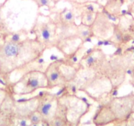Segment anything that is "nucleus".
<instances>
[{
    "label": "nucleus",
    "instance_id": "nucleus-6",
    "mask_svg": "<svg viewBox=\"0 0 134 126\" xmlns=\"http://www.w3.org/2000/svg\"><path fill=\"white\" fill-rule=\"evenodd\" d=\"M51 16L56 26V44L55 48L64 56L77 47H73L78 40V24L76 22H64L56 17Z\"/></svg>",
    "mask_w": 134,
    "mask_h": 126
},
{
    "label": "nucleus",
    "instance_id": "nucleus-8",
    "mask_svg": "<svg viewBox=\"0 0 134 126\" xmlns=\"http://www.w3.org/2000/svg\"><path fill=\"white\" fill-rule=\"evenodd\" d=\"M14 87L21 86L20 90L15 91V95L19 96L30 95L40 89L48 90L47 80L44 71L39 69L27 71L16 82H13Z\"/></svg>",
    "mask_w": 134,
    "mask_h": 126
},
{
    "label": "nucleus",
    "instance_id": "nucleus-4",
    "mask_svg": "<svg viewBox=\"0 0 134 126\" xmlns=\"http://www.w3.org/2000/svg\"><path fill=\"white\" fill-rule=\"evenodd\" d=\"M58 95V116L65 118L71 126H80L82 119L91 110L92 105L83 97L71 94L62 88Z\"/></svg>",
    "mask_w": 134,
    "mask_h": 126
},
{
    "label": "nucleus",
    "instance_id": "nucleus-21",
    "mask_svg": "<svg viewBox=\"0 0 134 126\" xmlns=\"http://www.w3.org/2000/svg\"><path fill=\"white\" fill-rule=\"evenodd\" d=\"M43 126H69V124L65 118L57 115Z\"/></svg>",
    "mask_w": 134,
    "mask_h": 126
},
{
    "label": "nucleus",
    "instance_id": "nucleus-26",
    "mask_svg": "<svg viewBox=\"0 0 134 126\" xmlns=\"http://www.w3.org/2000/svg\"><path fill=\"white\" fill-rule=\"evenodd\" d=\"M113 126H128V121L122 122L113 124Z\"/></svg>",
    "mask_w": 134,
    "mask_h": 126
},
{
    "label": "nucleus",
    "instance_id": "nucleus-7",
    "mask_svg": "<svg viewBox=\"0 0 134 126\" xmlns=\"http://www.w3.org/2000/svg\"><path fill=\"white\" fill-rule=\"evenodd\" d=\"M44 20H41L37 17L30 33L34 35V38L43 44L47 50L56 48V26L51 15H44Z\"/></svg>",
    "mask_w": 134,
    "mask_h": 126
},
{
    "label": "nucleus",
    "instance_id": "nucleus-17",
    "mask_svg": "<svg viewBox=\"0 0 134 126\" xmlns=\"http://www.w3.org/2000/svg\"><path fill=\"white\" fill-rule=\"evenodd\" d=\"M77 38L80 40V43L85 44L87 42H91L94 38L92 31L90 26L79 24L77 26Z\"/></svg>",
    "mask_w": 134,
    "mask_h": 126
},
{
    "label": "nucleus",
    "instance_id": "nucleus-5",
    "mask_svg": "<svg viewBox=\"0 0 134 126\" xmlns=\"http://www.w3.org/2000/svg\"><path fill=\"white\" fill-rule=\"evenodd\" d=\"M132 61L130 54L120 52L107 55V60L99 71V73L109 80L114 91H117L125 81L127 72L132 65Z\"/></svg>",
    "mask_w": 134,
    "mask_h": 126
},
{
    "label": "nucleus",
    "instance_id": "nucleus-14",
    "mask_svg": "<svg viewBox=\"0 0 134 126\" xmlns=\"http://www.w3.org/2000/svg\"><path fill=\"white\" fill-rule=\"evenodd\" d=\"M125 0H108L103 5L102 10L108 15L114 23H117L122 14L121 7Z\"/></svg>",
    "mask_w": 134,
    "mask_h": 126
},
{
    "label": "nucleus",
    "instance_id": "nucleus-22",
    "mask_svg": "<svg viewBox=\"0 0 134 126\" xmlns=\"http://www.w3.org/2000/svg\"><path fill=\"white\" fill-rule=\"evenodd\" d=\"M28 119L29 120H30V124H31L32 126H43V118H42L40 114H39L37 111H35V112H34V113L31 114L29 116Z\"/></svg>",
    "mask_w": 134,
    "mask_h": 126
},
{
    "label": "nucleus",
    "instance_id": "nucleus-20",
    "mask_svg": "<svg viewBox=\"0 0 134 126\" xmlns=\"http://www.w3.org/2000/svg\"><path fill=\"white\" fill-rule=\"evenodd\" d=\"M37 6L38 9H40L41 8L43 7H46L48 8V10H52L56 8V5L60 2L61 0H31Z\"/></svg>",
    "mask_w": 134,
    "mask_h": 126
},
{
    "label": "nucleus",
    "instance_id": "nucleus-18",
    "mask_svg": "<svg viewBox=\"0 0 134 126\" xmlns=\"http://www.w3.org/2000/svg\"><path fill=\"white\" fill-rule=\"evenodd\" d=\"M29 32L25 29H21L16 32L9 33L6 39L13 43H18L26 38L29 37Z\"/></svg>",
    "mask_w": 134,
    "mask_h": 126
},
{
    "label": "nucleus",
    "instance_id": "nucleus-11",
    "mask_svg": "<svg viewBox=\"0 0 134 126\" xmlns=\"http://www.w3.org/2000/svg\"><path fill=\"white\" fill-rule=\"evenodd\" d=\"M115 23L103 10L98 12L95 19L90 26L94 38L99 40H106L111 36Z\"/></svg>",
    "mask_w": 134,
    "mask_h": 126
},
{
    "label": "nucleus",
    "instance_id": "nucleus-27",
    "mask_svg": "<svg viewBox=\"0 0 134 126\" xmlns=\"http://www.w3.org/2000/svg\"><path fill=\"white\" fill-rule=\"evenodd\" d=\"M108 1V0H96V2L100 4V5H103L106 3V1Z\"/></svg>",
    "mask_w": 134,
    "mask_h": 126
},
{
    "label": "nucleus",
    "instance_id": "nucleus-16",
    "mask_svg": "<svg viewBox=\"0 0 134 126\" xmlns=\"http://www.w3.org/2000/svg\"><path fill=\"white\" fill-rule=\"evenodd\" d=\"M107 40L109 45L114 46L116 48H120L121 46L124 44V35L117 24L115 23L112 35Z\"/></svg>",
    "mask_w": 134,
    "mask_h": 126
},
{
    "label": "nucleus",
    "instance_id": "nucleus-28",
    "mask_svg": "<svg viewBox=\"0 0 134 126\" xmlns=\"http://www.w3.org/2000/svg\"><path fill=\"white\" fill-rule=\"evenodd\" d=\"M64 1H66V2H68V1H69V0H64Z\"/></svg>",
    "mask_w": 134,
    "mask_h": 126
},
{
    "label": "nucleus",
    "instance_id": "nucleus-12",
    "mask_svg": "<svg viewBox=\"0 0 134 126\" xmlns=\"http://www.w3.org/2000/svg\"><path fill=\"white\" fill-rule=\"evenodd\" d=\"M60 65V59H58L50 63L44 70L47 80L48 90H52L56 88H62L68 84V81L62 72Z\"/></svg>",
    "mask_w": 134,
    "mask_h": 126
},
{
    "label": "nucleus",
    "instance_id": "nucleus-9",
    "mask_svg": "<svg viewBox=\"0 0 134 126\" xmlns=\"http://www.w3.org/2000/svg\"><path fill=\"white\" fill-rule=\"evenodd\" d=\"M37 95L39 105L37 111L43 118V126L58 114V95L49 91H43L39 92Z\"/></svg>",
    "mask_w": 134,
    "mask_h": 126
},
{
    "label": "nucleus",
    "instance_id": "nucleus-10",
    "mask_svg": "<svg viewBox=\"0 0 134 126\" xmlns=\"http://www.w3.org/2000/svg\"><path fill=\"white\" fill-rule=\"evenodd\" d=\"M107 58V54L105 53L102 47L95 44L92 48L86 49L79 64L82 68L99 73Z\"/></svg>",
    "mask_w": 134,
    "mask_h": 126
},
{
    "label": "nucleus",
    "instance_id": "nucleus-25",
    "mask_svg": "<svg viewBox=\"0 0 134 126\" xmlns=\"http://www.w3.org/2000/svg\"><path fill=\"white\" fill-rule=\"evenodd\" d=\"M128 13L130 14H134V0L130 4L129 6H128Z\"/></svg>",
    "mask_w": 134,
    "mask_h": 126
},
{
    "label": "nucleus",
    "instance_id": "nucleus-15",
    "mask_svg": "<svg viewBox=\"0 0 134 126\" xmlns=\"http://www.w3.org/2000/svg\"><path fill=\"white\" fill-rule=\"evenodd\" d=\"M86 50V48L85 47V44L80 43L75 48H74L69 53L63 56H64L63 58L68 64L77 67H81L79 64L80 60Z\"/></svg>",
    "mask_w": 134,
    "mask_h": 126
},
{
    "label": "nucleus",
    "instance_id": "nucleus-1",
    "mask_svg": "<svg viewBox=\"0 0 134 126\" xmlns=\"http://www.w3.org/2000/svg\"><path fill=\"white\" fill-rule=\"evenodd\" d=\"M46 50L34 37H27L18 43L5 39L0 44V77L6 84H10L13 72L25 73L32 69L30 67L39 63Z\"/></svg>",
    "mask_w": 134,
    "mask_h": 126
},
{
    "label": "nucleus",
    "instance_id": "nucleus-3",
    "mask_svg": "<svg viewBox=\"0 0 134 126\" xmlns=\"http://www.w3.org/2000/svg\"><path fill=\"white\" fill-rule=\"evenodd\" d=\"M133 94L112 97L99 103L92 118L94 126H107L128 121L133 112Z\"/></svg>",
    "mask_w": 134,
    "mask_h": 126
},
{
    "label": "nucleus",
    "instance_id": "nucleus-29",
    "mask_svg": "<svg viewBox=\"0 0 134 126\" xmlns=\"http://www.w3.org/2000/svg\"><path fill=\"white\" fill-rule=\"evenodd\" d=\"M69 126H70V125H69Z\"/></svg>",
    "mask_w": 134,
    "mask_h": 126
},
{
    "label": "nucleus",
    "instance_id": "nucleus-24",
    "mask_svg": "<svg viewBox=\"0 0 134 126\" xmlns=\"http://www.w3.org/2000/svg\"><path fill=\"white\" fill-rule=\"evenodd\" d=\"M69 3H85L96 2V0H69L68 1Z\"/></svg>",
    "mask_w": 134,
    "mask_h": 126
},
{
    "label": "nucleus",
    "instance_id": "nucleus-13",
    "mask_svg": "<svg viewBox=\"0 0 134 126\" xmlns=\"http://www.w3.org/2000/svg\"><path fill=\"white\" fill-rule=\"evenodd\" d=\"M39 105V98L36 95L26 99H16L14 102L15 117L28 118L37 111Z\"/></svg>",
    "mask_w": 134,
    "mask_h": 126
},
{
    "label": "nucleus",
    "instance_id": "nucleus-19",
    "mask_svg": "<svg viewBox=\"0 0 134 126\" xmlns=\"http://www.w3.org/2000/svg\"><path fill=\"white\" fill-rule=\"evenodd\" d=\"M96 13H94V12L88 11V10H82L80 13H79L80 20H81L80 24L86 25V26H91L94 22V19H95Z\"/></svg>",
    "mask_w": 134,
    "mask_h": 126
},
{
    "label": "nucleus",
    "instance_id": "nucleus-2",
    "mask_svg": "<svg viewBox=\"0 0 134 126\" xmlns=\"http://www.w3.org/2000/svg\"><path fill=\"white\" fill-rule=\"evenodd\" d=\"M65 88L71 94L82 91L89 99L99 104L115 97V92L117 91H114L107 77L82 67L74 80L67 84Z\"/></svg>",
    "mask_w": 134,
    "mask_h": 126
},
{
    "label": "nucleus",
    "instance_id": "nucleus-23",
    "mask_svg": "<svg viewBox=\"0 0 134 126\" xmlns=\"http://www.w3.org/2000/svg\"><path fill=\"white\" fill-rule=\"evenodd\" d=\"M9 84H7L5 88H2L0 86V106L1 105L2 103L3 102L4 99L6 98L7 94L8 92V88H9Z\"/></svg>",
    "mask_w": 134,
    "mask_h": 126
}]
</instances>
